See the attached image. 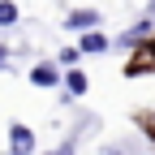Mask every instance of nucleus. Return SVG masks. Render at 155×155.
<instances>
[{
  "mask_svg": "<svg viewBox=\"0 0 155 155\" xmlns=\"http://www.w3.org/2000/svg\"><path fill=\"white\" fill-rule=\"evenodd\" d=\"M9 147H13V155H30V151H35V134H30L26 125H13V129H9Z\"/></svg>",
  "mask_w": 155,
  "mask_h": 155,
  "instance_id": "nucleus-1",
  "label": "nucleus"
},
{
  "mask_svg": "<svg viewBox=\"0 0 155 155\" xmlns=\"http://www.w3.org/2000/svg\"><path fill=\"white\" fill-rule=\"evenodd\" d=\"M95 22H99V13H95V9H78V13H69V26H73V30H86V26H95Z\"/></svg>",
  "mask_w": 155,
  "mask_h": 155,
  "instance_id": "nucleus-2",
  "label": "nucleus"
},
{
  "mask_svg": "<svg viewBox=\"0 0 155 155\" xmlns=\"http://www.w3.org/2000/svg\"><path fill=\"white\" fill-rule=\"evenodd\" d=\"M30 82H35V86H52V82H56V69H52V65H35V69H30Z\"/></svg>",
  "mask_w": 155,
  "mask_h": 155,
  "instance_id": "nucleus-3",
  "label": "nucleus"
},
{
  "mask_svg": "<svg viewBox=\"0 0 155 155\" xmlns=\"http://www.w3.org/2000/svg\"><path fill=\"white\" fill-rule=\"evenodd\" d=\"M104 48H108V39H104V35H95V30L82 35V52H104Z\"/></svg>",
  "mask_w": 155,
  "mask_h": 155,
  "instance_id": "nucleus-4",
  "label": "nucleus"
},
{
  "mask_svg": "<svg viewBox=\"0 0 155 155\" xmlns=\"http://www.w3.org/2000/svg\"><path fill=\"white\" fill-rule=\"evenodd\" d=\"M17 22V5L13 0H0V26H13Z\"/></svg>",
  "mask_w": 155,
  "mask_h": 155,
  "instance_id": "nucleus-5",
  "label": "nucleus"
},
{
  "mask_svg": "<svg viewBox=\"0 0 155 155\" xmlns=\"http://www.w3.org/2000/svg\"><path fill=\"white\" fill-rule=\"evenodd\" d=\"M69 91H73V95H86V73L73 69V73H69Z\"/></svg>",
  "mask_w": 155,
  "mask_h": 155,
  "instance_id": "nucleus-6",
  "label": "nucleus"
},
{
  "mask_svg": "<svg viewBox=\"0 0 155 155\" xmlns=\"http://www.w3.org/2000/svg\"><path fill=\"white\" fill-rule=\"evenodd\" d=\"M48 155H73V142H65V147H56V151H48Z\"/></svg>",
  "mask_w": 155,
  "mask_h": 155,
  "instance_id": "nucleus-7",
  "label": "nucleus"
},
{
  "mask_svg": "<svg viewBox=\"0 0 155 155\" xmlns=\"http://www.w3.org/2000/svg\"><path fill=\"white\" fill-rule=\"evenodd\" d=\"M0 61H5V48H0Z\"/></svg>",
  "mask_w": 155,
  "mask_h": 155,
  "instance_id": "nucleus-8",
  "label": "nucleus"
}]
</instances>
